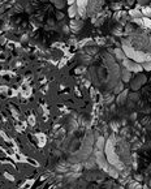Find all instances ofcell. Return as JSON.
Instances as JSON below:
<instances>
[{"instance_id":"7","label":"cell","mask_w":151,"mask_h":189,"mask_svg":"<svg viewBox=\"0 0 151 189\" xmlns=\"http://www.w3.org/2000/svg\"><path fill=\"white\" fill-rule=\"evenodd\" d=\"M115 55H116V57L119 59V60H124L125 59V52H124V50H121V48H116L115 50Z\"/></svg>"},{"instance_id":"15","label":"cell","mask_w":151,"mask_h":189,"mask_svg":"<svg viewBox=\"0 0 151 189\" xmlns=\"http://www.w3.org/2000/svg\"><path fill=\"white\" fill-rule=\"evenodd\" d=\"M122 80H124V81H129V80H130V70H128V69H125V70H124Z\"/></svg>"},{"instance_id":"20","label":"cell","mask_w":151,"mask_h":189,"mask_svg":"<svg viewBox=\"0 0 151 189\" xmlns=\"http://www.w3.org/2000/svg\"><path fill=\"white\" fill-rule=\"evenodd\" d=\"M95 42H97V44L102 46V44L106 43V38H100V37H98V38H95Z\"/></svg>"},{"instance_id":"2","label":"cell","mask_w":151,"mask_h":189,"mask_svg":"<svg viewBox=\"0 0 151 189\" xmlns=\"http://www.w3.org/2000/svg\"><path fill=\"white\" fill-rule=\"evenodd\" d=\"M69 26H70V29H72L73 31L78 33V31L82 29V21H81V20H72L70 24H69Z\"/></svg>"},{"instance_id":"24","label":"cell","mask_w":151,"mask_h":189,"mask_svg":"<svg viewBox=\"0 0 151 189\" xmlns=\"http://www.w3.org/2000/svg\"><path fill=\"white\" fill-rule=\"evenodd\" d=\"M65 64H66V59H65V57H63V59L60 60V63H59V68H61V67H63V65H65Z\"/></svg>"},{"instance_id":"3","label":"cell","mask_w":151,"mask_h":189,"mask_svg":"<svg viewBox=\"0 0 151 189\" xmlns=\"http://www.w3.org/2000/svg\"><path fill=\"white\" fill-rule=\"evenodd\" d=\"M68 15H69V17L70 18H74L76 16L78 15V7H77V4H70V7H69V11H68Z\"/></svg>"},{"instance_id":"16","label":"cell","mask_w":151,"mask_h":189,"mask_svg":"<svg viewBox=\"0 0 151 189\" xmlns=\"http://www.w3.org/2000/svg\"><path fill=\"white\" fill-rule=\"evenodd\" d=\"M3 176H4L7 180H9V181H15V176H13V175H11V173H9V172H7V171H5V172H3Z\"/></svg>"},{"instance_id":"30","label":"cell","mask_w":151,"mask_h":189,"mask_svg":"<svg viewBox=\"0 0 151 189\" xmlns=\"http://www.w3.org/2000/svg\"><path fill=\"white\" fill-rule=\"evenodd\" d=\"M39 2H44V0H39Z\"/></svg>"},{"instance_id":"6","label":"cell","mask_w":151,"mask_h":189,"mask_svg":"<svg viewBox=\"0 0 151 189\" xmlns=\"http://www.w3.org/2000/svg\"><path fill=\"white\" fill-rule=\"evenodd\" d=\"M128 15H129V17H132V18H141V17H142V12L138 11V9H130V11L128 12Z\"/></svg>"},{"instance_id":"4","label":"cell","mask_w":151,"mask_h":189,"mask_svg":"<svg viewBox=\"0 0 151 189\" xmlns=\"http://www.w3.org/2000/svg\"><path fill=\"white\" fill-rule=\"evenodd\" d=\"M35 137L38 138V146H39V147H43V146L46 145L47 137H46L43 133H35Z\"/></svg>"},{"instance_id":"26","label":"cell","mask_w":151,"mask_h":189,"mask_svg":"<svg viewBox=\"0 0 151 189\" xmlns=\"http://www.w3.org/2000/svg\"><path fill=\"white\" fill-rule=\"evenodd\" d=\"M5 43H7V38L0 37V44H5Z\"/></svg>"},{"instance_id":"12","label":"cell","mask_w":151,"mask_h":189,"mask_svg":"<svg viewBox=\"0 0 151 189\" xmlns=\"http://www.w3.org/2000/svg\"><path fill=\"white\" fill-rule=\"evenodd\" d=\"M112 34H113V35H122V34H124V33H122V26H121V25H117L116 28H113Z\"/></svg>"},{"instance_id":"32","label":"cell","mask_w":151,"mask_h":189,"mask_svg":"<svg viewBox=\"0 0 151 189\" xmlns=\"http://www.w3.org/2000/svg\"><path fill=\"white\" fill-rule=\"evenodd\" d=\"M150 82H151V78H150Z\"/></svg>"},{"instance_id":"22","label":"cell","mask_w":151,"mask_h":189,"mask_svg":"<svg viewBox=\"0 0 151 189\" xmlns=\"http://www.w3.org/2000/svg\"><path fill=\"white\" fill-rule=\"evenodd\" d=\"M137 2H138V4H139L141 7H145V5L150 2V0H137Z\"/></svg>"},{"instance_id":"19","label":"cell","mask_w":151,"mask_h":189,"mask_svg":"<svg viewBox=\"0 0 151 189\" xmlns=\"http://www.w3.org/2000/svg\"><path fill=\"white\" fill-rule=\"evenodd\" d=\"M28 123H29L30 125H34V124L37 123V119H35V116H34V115H30V116L28 118Z\"/></svg>"},{"instance_id":"18","label":"cell","mask_w":151,"mask_h":189,"mask_svg":"<svg viewBox=\"0 0 151 189\" xmlns=\"http://www.w3.org/2000/svg\"><path fill=\"white\" fill-rule=\"evenodd\" d=\"M97 51H98V48H97V47H86V52H87V54H90V55L97 54Z\"/></svg>"},{"instance_id":"13","label":"cell","mask_w":151,"mask_h":189,"mask_svg":"<svg viewBox=\"0 0 151 189\" xmlns=\"http://www.w3.org/2000/svg\"><path fill=\"white\" fill-rule=\"evenodd\" d=\"M9 108H11V112H12L13 118H15L16 120H18V119H20V114H18L17 108H16V107H13V106H9Z\"/></svg>"},{"instance_id":"27","label":"cell","mask_w":151,"mask_h":189,"mask_svg":"<svg viewBox=\"0 0 151 189\" xmlns=\"http://www.w3.org/2000/svg\"><path fill=\"white\" fill-rule=\"evenodd\" d=\"M63 17H64V15H63L61 12H57V13H56V18H57V20H61Z\"/></svg>"},{"instance_id":"25","label":"cell","mask_w":151,"mask_h":189,"mask_svg":"<svg viewBox=\"0 0 151 189\" xmlns=\"http://www.w3.org/2000/svg\"><path fill=\"white\" fill-rule=\"evenodd\" d=\"M86 70V68H84V67H80V68H77L76 69V73H84Z\"/></svg>"},{"instance_id":"28","label":"cell","mask_w":151,"mask_h":189,"mask_svg":"<svg viewBox=\"0 0 151 189\" xmlns=\"http://www.w3.org/2000/svg\"><path fill=\"white\" fill-rule=\"evenodd\" d=\"M63 30H64V33H69V26H64Z\"/></svg>"},{"instance_id":"33","label":"cell","mask_w":151,"mask_h":189,"mask_svg":"<svg viewBox=\"0 0 151 189\" xmlns=\"http://www.w3.org/2000/svg\"><path fill=\"white\" fill-rule=\"evenodd\" d=\"M145 189H148V188H145Z\"/></svg>"},{"instance_id":"31","label":"cell","mask_w":151,"mask_h":189,"mask_svg":"<svg viewBox=\"0 0 151 189\" xmlns=\"http://www.w3.org/2000/svg\"><path fill=\"white\" fill-rule=\"evenodd\" d=\"M150 185H151V180H150Z\"/></svg>"},{"instance_id":"23","label":"cell","mask_w":151,"mask_h":189,"mask_svg":"<svg viewBox=\"0 0 151 189\" xmlns=\"http://www.w3.org/2000/svg\"><path fill=\"white\" fill-rule=\"evenodd\" d=\"M125 4H126L128 7H132V5L135 4V0H125Z\"/></svg>"},{"instance_id":"29","label":"cell","mask_w":151,"mask_h":189,"mask_svg":"<svg viewBox=\"0 0 151 189\" xmlns=\"http://www.w3.org/2000/svg\"><path fill=\"white\" fill-rule=\"evenodd\" d=\"M135 179L141 181V180H142V176H141V175H135Z\"/></svg>"},{"instance_id":"10","label":"cell","mask_w":151,"mask_h":189,"mask_svg":"<svg viewBox=\"0 0 151 189\" xmlns=\"http://www.w3.org/2000/svg\"><path fill=\"white\" fill-rule=\"evenodd\" d=\"M33 184H34V180H28L20 186V189H31Z\"/></svg>"},{"instance_id":"8","label":"cell","mask_w":151,"mask_h":189,"mask_svg":"<svg viewBox=\"0 0 151 189\" xmlns=\"http://www.w3.org/2000/svg\"><path fill=\"white\" fill-rule=\"evenodd\" d=\"M0 137L3 138V141H5L7 144H12V141H11V137L5 133V131H3V129H0ZM13 145V144H12Z\"/></svg>"},{"instance_id":"9","label":"cell","mask_w":151,"mask_h":189,"mask_svg":"<svg viewBox=\"0 0 151 189\" xmlns=\"http://www.w3.org/2000/svg\"><path fill=\"white\" fill-rule=\"evenodd\" d=\"M51 3H52L56 8L61 9V8H64V5H65V0H51Z\"/></svg>"},{"instance_id":"21","label":"cell","mask_w":151,"mask_h":189,"mask_svg":"<svg viewBox=\"0 0 151 189\" xmlns=\"http://www.w3.org/2000/svg\"><path fill=\"white\" fill-rule=\"evenodd\" d=\"M111 128H112L115 132H117V131H119V123H116V121H112V123H111Z\"/></svg>"},{"instance_id":"17","label":"cell","mask_w":151,"mask_h":189,"mask_svg":"<svg viewBox=\"0 0 151 189\" xmlns=\"http://www.w3.org/2000/svg\"><path fill=\"white\" fill-rule=\"evenodd\" d=\"M142 68H143L145 70H150V72H151V61H145V63H142Z\"/></svg>"},{"instance_id":"11","label":"cell","mask_w":151,"mask_h":189,"mask_svg":"<svg viewBox=\"0 0 151 189\" xmlns=\"http://www.w3.org/2000/svg\"><path fill=\"white\" fill-rule=\"evenodd\" d=\"M142 15H145V16H147L148 18H151V7H147V5H145V7H142Z\"/></svg>"},{"instance_id":"1","label":"cell","mask_w":151,"mask_h":189,"mask_svg":"<svg viewBox=\"0 0 151 189\" xmlns=\"http://www.w3.org/2000/svg\"><path fill=\"white\" fill-rule=\"evenodd\" d=\"M122 64H124V67H125L128 70H130V72L138 73V72H142V70H143L142 64H139V63L132 60V59H124V60H122Z\"/></svg>"},{"instance_id":"5","label":"cell","mask_w":151,"mask_h":189,"mask_svg":"<svg viewBox=\"0 0 151 189\" xmlns=\"http://www.w3.org/2000/svg\"><path fill=\"white\" fill-rule=\"evenodd\" d=\"M21 93H22V97H24V98H29V97L31 95V89H30V86L24 85L22 89H21Z\"/></svg>"},{"instance_id":"14","label":"cell","mask_w":151,"mask_h":189,"mask_svg":"<svg viewBox=\"0 0 151 189\" xmlns=\"http://www.w3.org/2000/svg\"><path fill=\"white\" fill-rule=\"evenodd\" d=\"M121 5H122L121 3H112L111 4V9L112 11H120L121 9Z\"/></svg>"}]
</instances>
